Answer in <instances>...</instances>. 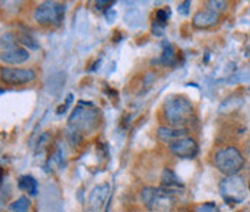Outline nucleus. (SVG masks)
Here are the masks:
<instances>
[{
    "label": "nucleus",
    "instance_id": "1",
    "mask_svg": "<svg viewBox=\"0 0 250 212\" xmlns=\"http://www.w3.org/2000/svg\"><path fill=\"white\" fill-rule=\"evenodd\" d=\"M164 116L169 127L185 129L194 118V106L185 96H169L164 103Z\"/></svg>",
    "mask_w": 250,
    "mask_h": 212
},
{
    "label": "nucleus",
    "instance_id": "2",
    "mask_svg": "<svg viewBox=\"0 0 250 212\" xmlns=\"http://www.w3.org/2000/svg\"><path fill=\"white\" fill-rule=\"evenodd\" d=\"M215 168L226 176H236L245 166L242 152L233 146L220 149L214 156Z\"/></svg>",
    "mask_w": 250,
    "mask_h": 212
},
{
    "label": "nucleus",
    "instance_id": "3",
    "mask_svg": "<svg viewBox=\"0 0 250 212\" xmlns=\"http://www.w3.org/2000/svg\"><path fill=\"white\" fill-rule=\"evenodd\" d=\"M70 127L78 135L91 133L100 124V113L93 107H77L68 118Z\"/></svg>",
    "mask_w": 250,
    "mask_h": 212
},
{
    "label": "nucleus",
    "instance_id": "4",
    "mask_svg": "<svg viewBox=\"0 0 250 212\" xmlns=\"http://www.w3.org/2000/svg\"><path fill=\"white\" fill-rule=\"evenodd\" d=\"M65 4L58 1H43L34 12V19L42 26H57L64 20Z\"/></svg>",
    "mask_w": 250,
    "mask_h": 212
},
{
    "label": "nucleus",
    "instance_id": "5",
    "mask_svg": "<svg viewBox=\"0 0 250 212\" xmlns=\"http://www.w3.org/2000/svg\"><path fill=\"white\" fill-rule=\"evenodd\" d=\"M220 193L229 204H240L248 193L246 182L240 176H227L220 182Z\"/></svg>",
    "mask_w": 250,
    "mask_h": 212
},
{
    "label": "nucleus",
    "instance_id": "6",
    "mask_svg": "<svg viewBox=\"0 0 250 212\" xmlns=\"http://www.w3.org/2000/svg\"><path fill=\"white\" fill-rule=\"evenodd\" d=\"M36 72L31 68H1V81L7 85H23L35 81Z\"/></svg>",
    "mask_w": 250,
    "mask_h": 212
},
{
    "label": "nucleus",
    "instance_id": "7",
    "mask_svg": "<svg viewBox=\"0 0 250 212\" xmlns=\"http://www.w3.org/2000/svg\"><path fill=\"white\" fill-rule=\"evenodd\" d=\"M169 150L182 159H194L198 154V144L192 137H182L169 144Z\"/></svg>",
    "mask_w": 250,
    "mask_h": 212
},
{
    "label": "nucleus",
    "instance_id": "8",
    "mask_svg": "<svg viewBox=\"0 0 250 212\" xmlns=\"http://www.w3.org/2000/svg\"><path fill=\"white\" fill-rule=\"evenodd\" d=\"M220 22V13H217L213 9H201L198 10L192 18V25L197 29H210L218 25Z\"/></svg>",
    "mask_w": 250,
    "mask_h": 212
},
{
    "label": "nucleus",
    "instance_id": "9",
    "mask_svg": "<svg viewBox=\"0 0 250 212\" xmlns=\"http://www.w3.org/2000/svg\"><path fill=\"white\" fill-rule=\"evenodd\" d=\"M158 137L165 143H174L182 137H187L188 129H177V127H159L156 132Z\"/></svg>",
    "mask_w": 250,
    "mask_h": 212
},
{
    "label": "nucleus",
    "instance_id": "10",
    "mask_svg": "<svg viewBox=\"0 0 250 212\" xmlns=\"http://www.w3.org/2000/svg\"><path fill=\"white\" fill-rule=\"evenodd\" d=\"M1 62L4 64H23L29 59V52L26 49H22V48H15L12 51H7V52H1Z\"/></svg>",
    "mask_w": 250,
    "mask_h": 212
},
{
    "label": "nucleus",
    "instance_id": "11",
    "mask_svg": "<svg viewBox=\"0 0 250 212\" xmlns=\"http://www.w3.org/2000/svg\"><path fill=\"white\" fill-rule=\"evenodd\" d=\"M108 198V185H100L94 188V191L90 195V207L97 211L100 210Z\"/></svg>",
    "mask_w": 250,
    "mask_h": 212
},
{
    "label": "nucleus",
    "instance_id": "12",
    "mask_svg": "<svg viewBox=\"0 0 250 212\" xmlns=\"http://www.w3.org/2000/svg\"><path fill=\"white\" fill-rule=\"evenodd\" d=\"M18 188L23 192H28L31 196H35L36 191H38V183L32 176L29 175H25V176L19 177L18 180Z\"/></svg>",
    "mask_w": 250,
    "mask_h": 212
},
{
    "label": "nucleus",
    "instance_id": "13",
    "mask_svg": "<svg viewBox=\"0 0 250 212\" xmlns=\"http://www.w3.org/2000/svg\"><path fill=\"white\" fill-rule=\"evenodd\" d=\"M158 62H161V65H174V62H175V51H174L171 43H168V42L164 43V52H162L161 58L158 59Z\"/></svg>",
    "mask_w": 250,
    "mask_h": 212
},
{
    "label": "nucleus",
    "instance_id": "14",
    "mask_svg": "<svg viewBox=\"0 0 250 212\" xmlns=\"http://www.w3.org/2000/svg\"><path fill=\"white\" fill-rule=\"evenodd\" d=\"M242 104H243V100L240 97H230V98H227L226 101L221 103V106L218 107V111L220 113H224V111L237 110Z\"/></svg>",
    "mask_w": 250,
    "mask_h": 212
},
{
    "label": "nucleus",
    "instance_id": "15",
    "mask_svg": "<svg viewBox=\"0 0 250 212\" xmlns=\"http://www.w3.org/2000/svg\"><path fill=\"white\" fill-rule=\"evenodd\" d=\"M162 185H164L165 188H168V189H169L171 186H179L181 183H179L177 175H175L172 171L165 169V171H164V173H162Z\"/></svg>",
    "mask_w": 250,
    "mask_h": 212
},
{
    "label": "nucleus",
    "instance_id": "16",
    "mask_svg": "<svg viewBox=\"0 0 250 212\" xmlns=\"http://www.w3.org/2000/svg\"><path fill=\"white\" fill-rule=\"evenodd\" d=\"M29 205H31L29 198L28 196H21L15 202H12L10 210L13 212H26L29 210Z\"/></svg>",
    "mask_w": 250,
    "mask_h": 212
},
{
    "label": "nucleus",
    "instance_id": "17",
    "mask_svg": "<svg viewBox=\"0 0 250 212\" xmlns=\"http://www.w3.org/2000/svg\"><path fill=\"white\" fill-rule=\"evenodd\" d=\"M18 40H19L22 45L28 46L29 49H38V48H39V45H38V42L35 40V38H32L31 35H19Z\"/></svg>",
    "mask_w": 250,
    "mask_h": 212
},
{
    "label": "nucleus",
    "instance_id": "18",
    "mask_svg": "<svg viewBox=\"0 0 250 212\" xmlns=\"http://www.w3.org/2000/svg\"><path fill=\"white\" fill-rule=\"evenodd\" d=\"M155 16H156V22H159V23H164V25H165V23L169 20L171 10H169V7H168V9H159V10H156Z\"/></svg>",
    "mask_w": 250,
    "mask_h": 212
},
{
    "label": "nucleus",
    "instance_id": "19",
    "mask_svg": "<svg viewBox=\"0 0 250 212\" xmlns=\"http://www.w3.org/2000/svg\"><path fill=\"white\" fill-rule=\"evenodd\" d=\"M150 29H152V34L155 36H162L165 34V25L159 23V22H153Z\"/></svg>",
    "mask_w": 250,
    "mask_h": 212
},
{
    "label": "nucleus",
    "instance_id": "20",
    "mask_svg": "<svg viewBox=\"0 0 250 212\" xmlns=\"http://www.w3.org/2000/svg\"><path fill=\"white\" fill-rule=\"evenodd\" d=\"M207 4H208V9H213L217 13H218L220 10H226L227 6H229L226 1H207Z\"/></svg>",
    "mask_w": 250,
    "mask_h": 212
},
{
    "label": "nucleus",
    "instance_id": "21",
    "mask_svg": "<svg viewBox=\"0 0 250 212\" xmlns=\"http://www.w3.org/2000/svg\"><path fill=\"white\" fill-rule=\"evenodd\" d=\"M195 212H218V210L214 204H203L195 210Z\"/></svg>",
    "mask_w": 250,
    "mask_h": 212
},
{
    "label": "nucleus",
    "instance_id": "22",
    "mask_svg": "<svg viewBox=\"0 0 250 212\" xmlns=\"http://www.w3.org/2000/svg\"><path fill=\"white\" fill-rule=\"evenodd\" d=\"M189 1H184V3H181L178 6V12L179 13H182V15H188V9H189Z\"/></svg>",
    "mask_w": 250,
    "mask_h": 212
},
{
    "label": "nucleus",
    "instance_id": "23",
    "mask_svg": "<svg viewBox=\"0 0 250 212\" xmlns=\"http://www.w3.org/2000/svg\"><path fill=\"white\" fill-rule=\"evenodd\" d=\"M103 4H111V3H110V1H96V7H97L99 10H102V9L104 7Z\"/></svg>",
    "mask_w": 250,
    "mask_h": 212
},
{
    "label": "nucleus",
    "instance_id": "24",
    "mask_svg": "<svg viewBox=\"0 0 250 212\" xmlns=\"http://www.w3.org/2000/svg\"><path fill=\"white\" fill-rule=\"evenodd\" d=\"M249 91H250V87H249Z\"/></svg>",
    "mask_w": 250,
    "mask_h": 212
}]
</instances>
